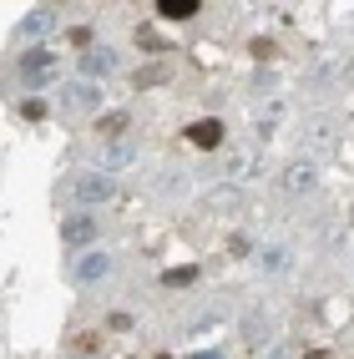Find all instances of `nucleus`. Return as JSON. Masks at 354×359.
Returning a JSON list of instances; mask_svg holds the SVG:
<instances>
[{
    "mask_svg": "<svg viewBox=\"0 0 354 359\" xmlns=\"http://www.w3.org/2000/svg\"><path fill=\"white\" fill-rule=\"evenodd\" d=\"M66 198L76 203L81 212L107 208V203L116 198V177H111V172H102V167H86V172H76V177L66 182Z\"/></svg>",
    "mask_w": 354,
    "mask_h": 359,
    "instance_id": "f257e3e1",
    "label": "nucleus"
},
{
    "mask_svg": "<svg viewBox=\"0 0 354 359\" xmlns=\"http://www.w3.org/2000/svg\"><path fill=\"white\" fill-rule=\"evenodd\" d=\"M56 71H61V56L51 46H31V51H20V61H15V76L26 86H51Z\"/></svg>",
    "mask_w": 354,
    "mask_h": 359,
    "instance_id": "f03ea898",
    "label": "nucleus"
},
{
    "mask_svg": "<svg viewBox=\"0 0 354 359\" xmlns=\"http://www.w3.org/2000/svg\"><path fill=\"white\" fill-rule=\"evenodd\" d=\"M56 26H61L56 6H31L26 15L15 20V41H20V46H31V41H46V36L56 31Z\"/></svg>",
    "mask_w": 354,
    "mask_h": 359,
    "instance_id": "7ed1b4c3",
    "label": "nucleus"
},
{
    "mask_svg": "<svg viewBox=\"0 0 354 359\" xmlns=\"http://www.w3.org/2000/svg\"><path fill=\"white\" fill-rule=\"evenodd\" d=\"M56 102H61L66 111H102V81L76 76V81H66V86L56 91Z\"/></svg>",
    "mask_w": 354,
    "mask_h": 359,
    "instance_id": "20e7f679",
    "label": "nucleus"
},
{
    "mask_svg": "<svg viewBox=\"0 0 354 359\" xmlns=\"http://www.w3.org/2000/svg\"><path fill=\"white\" fill-rule=\"evenodd\" d=\"M314 182H319V167H314L309 157H299V162H289V167L278 172V193H283V198H304Z\"/></svg>",
    "mask_w": 354,
    "mask_h": 359,
    "instance_id": "39448f33",
    "label": "nucleus"
},
{
    "mask_svg": "<svg viewBox=\"0 0 354 359\" xmlns=\"http://www.w3.org/2000/svg\"><path fill=\"white\" fill-rule=\"evenodd\" d=\"M97 233H102V223H97V212H71V218L61 223V243L66 248H91V243H97Z\"/></svg>",
    "mask_w": 354,
    "mask_h": 359,
    "instance_id": "423d86ee",
    "label": "nucleus"
},
{
    "mask_svg": "<svg viewBox=\"0 0 354 359\" xmlns=\"http://www.w3.org/2000/svg\"><path fill=\"white\" fill-rule=\"evenodd\" d=\"M116 66H122V56H116L111 46H91V51H81V56H76V71H81L86 81H107Z\"/></svg>",
    "mask_w": 354,
    "mask_h": 359,
    "instance_id": "0eeeda50",
    "label": "nucleus"
},
{
    "mask_svg": "<svg viewBox=\"0 0 354 359\" xmlns=\"http://www.w3.org/2000/svg\"><path fill=\"white\" fill-rule=\"evenodd\" d=\"M111 273V253L107 248H86V253H76V263H71V278L76 283H102Z\"/></svg>",
    "mask_w": 354,
    "mask_h": 359,
    "instance_id": "6e6552de",
    "label": "nucleus"
},
{
    "mask_svg": "<svg viewBox=\"0 0 354 359\" xmlns=\"http://www.w3.org/2000/svg\"><path fill=\"white\" fill-rule=\"evenodd\" d=\"M243 344H248L253 354H268V344H273V314H253V319L243 324Z\"/></svg>",
    "mask_w": 354,
    "mask_h": 359,
    "instance_id": "1a4fd4ad",
    "label": "nucleus"
},
{
    "mask_svg": "<svg viewBox=\"0 0 354 359\" xmlns=\"http://www.w3.org/2000/svg\"><path fill=\"white\" fill-rule=\"evenodd\" d=\"M187 142H193V147H203V152L223 147V122H218V116H198V122L187 127Z\"/></svg>",
    "mask_w": 354,
    "mask_h": 359,
    "instance_id": "9d476101",
    "label": "nucleus"
},
{
    "mask_svg": "<svg viewBox=\"0 0 354 359\" xmlns=\"http://www.w3.org/2000/svg\"><path fill=\"white\" fill-rule=\"evenodd\" d=\"M203 203H207V212H228V208H238V203H243V187H238V182H218Z\"/></svg>",
    "mask_w": 354,
    "mask_h": 359,
    "instance_id": "9b49d317",
    "label": "nucleus"
},
{
    "mask_svg": "<svg viewBox=\"0 0 354 359\" xmlns=\"http://www.w3.org/2000/svg\"><path fill=\"white\" fill-rule=\"evenodd\" d=\"M334 137H339V127L319 116V122H309V132H304V147H309V152H329V147H334Z\"/></svg>",
    "mask_w": 354,
    "mask_h": 359,
    "instance_id": "f8f14e48",
    "label": "nucleus"
},
{
    "mask_svg": "<svg viewBox=\"0 0 354 359\" xmlns=\"http://www.w3.org/2000/svg\"><path fill=\"white\" fill-rule=\"evenodd\" d=\"M137 162V142H107V152H102V172H107V167H132Z\"/></svg>",
    "mask_w": 354,
    "mask_h": 359,
    "instance_id": "ddd939ff",
    "label": "nucleus"
},
{
    "mask_svg": "<svg viewBox=\"0 0 354 359\" xmlns=\"http://www.w3.org/2000/svg\"><path fill=\"white\" fill-rule=\"evenodd\" d=\"M162 81H172V66H168V61H152V66H142L137 76H132L137 91H152V86H162Z\"/></svg>",
    "mask_w": 354,
    "mask_h": 359,
    "instance_id": "4468645a",
    "label": "nucleus"
},
{
    "mask_svg": "<svg viewBox=\"0 0 354 359\" xmlns=\"http://www.w3.org/2000/svg\"><path fill=\"white\" fill-rule=\"evenodd\" d=\"M127 122H132V116H127V111H107V116H97V127H91V132H97L102 142H122V132H127Z\"/></svg>",
    "mask_w": 354,
    "mask_h": 359,
    "instance_id": "2eb2a0df",
    "label": "nucleus"
},
{
    "mask_svg": "<svg viewBox=\"0 0 354 359\" xmlns=\"http://www.w3.org/2000/svg\"><path fill=\"white\" fill-rule=\"evenodd\" d=\"M203 6H198V0H157V15L162 20H193Z\"/></svg>",
    "mask_w": 354,
    "mask_h": 359,
    "instance_id": "dca6fc26",
    "label": "nucleus"
},
{
    "mask_svg": "<svg viewBox=\"0 0 354 359\" xmlns=\"http://www.w3.org/2000/svg\"><path fill=\"white\" fill-rule=\"evenodd\" d=\"M258 269H264V273H283V269H289V248H283V243H268L264 253H258Z\"/></svg>",
    "mask_w": 354,
    "mask_h": 359,
    "instance_id": "f3484780",
    "label": "nucleus"
},
{
    "mask_svg": "<svg viewBox=\"0 0 354 359\" xmlns=\"http://www.w3.org/2000/svg\"><path fill=\"white\" fill-rule=\"evenodd\" d=\"M162 283H168V289H187V283H198V269H168Z\"/></svg>",
    "mask_w": 354,
    "mask_h": 359,
    "instance_id": "a211bd4d",
    "label": "nucleus"
},
{
    "mask_svg": "<svg viewBox=\"0 0 354 359\" xmlns=\"http://www.w3.org/2000/svg\"><path fill=\"white\" fill-rule=\"evenodd\" d=\"M253 132H258V137H264V142H268V137L278 132V107H268L264 116H258V127H253Z\"/></svg>",
    "mask_w": 354,
    "mask_h": 359,
    "instance_id": "6ab92c4d",
    "label": "nucleus"
},
{
    "mask_svg": "<svg viewBox=\"0 0 354 359\" xmlns=\"http://www.w3.org/2000/svg\"><path fill=\"white\" fill-rule=\"evenodd\" d=\"M264 359H299V349H294V344H289V339H283V344H273V349H268V354H264Z\"/></svg>",
    "mask_w": 354,
    "mask_h": 359,
    "instance_id": "aec40b11",
    "label": "nucleus"
},
{
    "mask_svg": "<svg viewBox=\"0 0 354 359\" xmlns=\"http://www.w3.org/2000/svg\"><path fill=\"white\" fill-rule=\"evenodd\" d=\"M248 51H253L258 61H268V56H273V41H253V46H248Z\"/></svg>",
    "mask_w": 354,
    "mask_h": 359,
    "instance_id": "412c9836",
    "label": "nucleus"
},
{
    "mask_svg": "<svg viewBox=\"0 0 354 359\" xmlns=\"http://www.w3.org/2000/svg\"><path fill=\"white\" fill-rule=\"evenodd\" d=\"M193 359H223V354H218V349H203V354H193Z\"/></svg>",
    "mask_w": 354,
    "mask_h": 359,
    "instance_id": "4be33fe9",
    "label": "nucleus"
},
{
    "mask_svg": "<svg viewBox=\"0 0 354 359\" xmlns=\"http://www.w3.org/2000/svg\"><path fill=\"white\" fill-rule=\"evenodd\" d=\"M66 359H81V354H66Z\"/></svg>",
    "mask_w": 354,
    "mask_h": 359,
    "instance_id": "5701e85b",
    "label": "nucleus"
}]
</instances>
